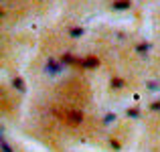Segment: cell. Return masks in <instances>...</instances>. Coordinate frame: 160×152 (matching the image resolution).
<instances>
[{
  "mask_svg": "<svg viewBox=\"0 0 160 152\" xmlns=\"http://www.w3.org/2000/svg\"><path fill=\"white\" fill-rule=\"evenodd\" d=\"M0 150H2V152H14V148L8 144V140H6V136H4V134L0 136Z\"/></svg>",
  "mask_w": 160,
  "mask_h": 152,
  "instance_id": "14",
  "label": "cell"
},
{
  "mask_svg": "<svg viewBox=\"0 0 160 152\" xmlns=\"http://www.w3.org/2000/svg\"><path fill=\"white\" fill-rule=\"evenodd\" d=\"M126 118H128V120H142V108L140 105H130V108H126Z\"/></svg>",
  "mask_w": 160,
  "mask_h": 152,
  "instance_id": "10",
  "label": "cell"
},
{
  "mask_svg": "<svg viewBox=\"0 0 160 152\" xmlns=\"http://www.w3.org/2000/svg\"><path fill=\"white\" fill-rule=\"evenodd\" d=\"M148 109H150V112H154V114H160V98L150 101V104H148Z\"/></svg>",
  "mask_w": 160,
  "mask_h": 152,
  "instance_id": "15",
  "label": "cell"
},
{
  "mask_svg": "<svg viewBox=\"0 0 160 152\" xmlns=\"http://www.w3.org/2000/svg\"><path fill=\"white\" fill-rule=\"evenodd\" d=\"M126 85H128V83H126V79L122 77V75H112V79H109V87H112L113 91L124 89Z\"/></svg>",
  "mask_w": 160,
  "mask_h": 152,
  "instance_id": "9",
  "label": "cell"
},
{
  "mask_svg": "<svg viewBox=\"0 0 160 152\" xmlns=\"http://www.w3.org/2000/svg\"><path fill=\"white\" fill-rule=\"evenodd\" d=\"M63 69H65V65L61 63V59L49 57L47 63H45V73H47V75H59Z\"/></svg>",
  "mask_w": 160,
  "mask_h": 152,
  "instance_id": "2",
  "label": "cell"
},
{
  "mask_svg": "<svg viewBox=\"0 0 160 152\" xmlns=\"http://www.w3.org/2000/svg\"><path fill=\"white\" fill-rule=\"evenodd\" d=\"M83 35H85V27H81V24H75V27L67 28V37H69L71 41H79Z\"/></svg>",
  "mask_w": 160,
  "mask_h": 152,
  "instance_id": "5",
  "label": "cell"
},
{
  "mask_svg": "<svg viewBox=\"0 0 160 152\" xmlns=\"http://www.w3.org/2000/svg\"><path fill=\"white\" fill-rule=\"evenodd\" d=\"M83 118H85V116H83L81 109H71V112L67 114V122H69L71 126H79L83 122Z\"/></svg>",
  "mask_w": 160,
  "mask_h": 152,
  "instance_id": "6",
  "label": "cell"
},
{
  "mask_svg": "<svg viewBox=\"0 0 160 152\" xmlns=\"http://www.w3.org/2000/svg\"><path fill=\"white\" fill-rule=\"evenodd\" d=\"M116 120H118L116 114H113V112H108L106 116L102 118V124H103V126H112V124H116Z\"/></svg>",
  "mask_w": 160,
  "mask_h": 152,
  "instance_id": "12",
  "label": "cell"
},
{
  "mask_svg": "<svg viewBox=\"0 0 160 152\" xmlns=\"http://www.w3.org/2000/svg\"><path fill=\"white\" fill-rule=\"evenodd\" d=\"M10 85H12V89L18 91V94H27V81H24L20 75H14V77H12Z\"/></svg>",
  "mask_w": 160,
  "mask_h": 152,
  "instance_id": "7",
  "label": "cell"
},
{
  "mask_svg": "<svg viewBox=\"0 0 160 152\" xmlns=\"http://www.w3.org/2000/svg\"><path fill=\"white\" fill-rule=\"evenodd\" d=\"M99 65H102L99 57L93 55V53H89V55H85V57L77 59V65H75V67H79V69H83V71H95Z\"/></svg>",
  "mask_w": 160,
  "mask_h": 152,
  "instance_id": "1",
  "label": "cell"
},
{
  "mask_svg": "<svg viewBox=\"0 0 160 152\" xmlns=\"http://www.w3.org/2000/svg\"><path fill=\"white\" fill-rule=\"evenodd\" d=\"M59 59H61V63H63L65 67H75V65H77V59H79V57L73 53V51H65V53H61V57H59Z\"/></svg>",
  "mask_w": 160,
  "mask_h": 152,
  "instance_id": "4",
  "label": "cell"
},
{
  "mask_svg": "<svg viewBox=\"0 0 160 152\" xmlns=\"http://www.w3.org/2000/svg\"><path fill=\"white\" fill-rule=\"evenodd\" d=\"M132 6H134V2H132V0H113V2H112V10H116V12L130 10Z\"/></svg>",
  "mask_w": 160,
  "mask_h": 152,
  "instance_id": "8",
  "label": "cell"
},
{
  "mask_svg": "<svg viewBox=\"0 0 160 152\" xmlns=\"http://www.w3.org/2000/svg\"><path fill=\"white\" fill-rule=\"evenodd\" d=\"M150 51H152V43H150V41H146V39L138 41V43L134 45V53H136L138 57H148Z\"/></svg>",
  "mask_w": 160,
  "mask_h": 152,
  "instance_id": "3",
  "label": "cell"
},
{
  "mask_svg": "<svg viewBox=\"0 0 160 152\" xmlns=\"http://www.w3.org/2000/svg\"><path fill=\"white\" fill-rule=\"evenodd\" d=\"M109 148L113 152H122V142L118 140L116 136H109Z\"/></svg>",
  "mask_w": 160,
  "mask_h": 152,
  "instance_id": "13",
  "label": "cell"
},
{
  "mask_svg": "<svg viewBox=\"0 0 160 152\" xmlns=\"http://www.w3.org/2000/svg\"><path fill=\"white\" fill-rule=\"evenodd\" d=\"M144 87L148 91H160V81H158V79H146Z\"/></svg>",
  "mask_w": 160,
  "mask_h": 152,
  "instance_id": "11",
  "label": "cell"
}]
</instances>
